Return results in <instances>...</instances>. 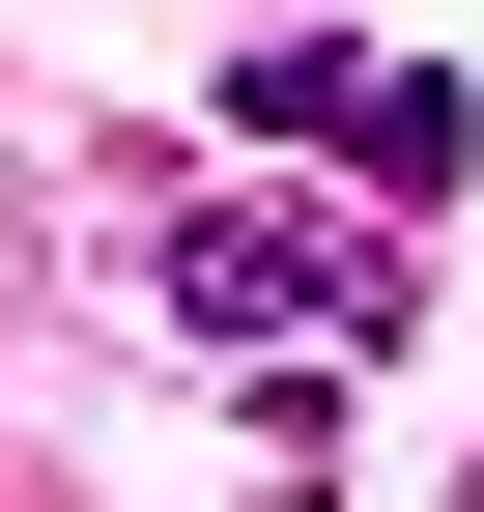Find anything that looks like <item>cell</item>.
Here are the masks:
<instances>
[{
	"instance_id": "cell-1",
	"label": "cell",
	"mask_w": 484,
	"mask_h": 512,
	"mask_svg": "<svg viewBox=\"0 0 484 512\" xmlns=\"http://www.w3.org/2000/svg\"><path fill=\"white\" fill-rule=\"evenodd\" d=\"M171 313L200 342H399V200H200Z\"/></svg>"
},
{
	"instance_id": "cell-2",
	"label": "cell",
	"mask_w": 484,
	"mask_h": 512,
	"mask_svg": "<svg viewBox=\"0 0 484 512\" xmlns=\"http://www.w3.org/2000/svg\"><path fill=\"white\" fill-rule=\"evenodd\" d=\"M228 114H257V143H314V171H371L399 228L484 171V114L428 86V57H371V29H257V57H228Z\"/></svg>"
}]
</instances>
